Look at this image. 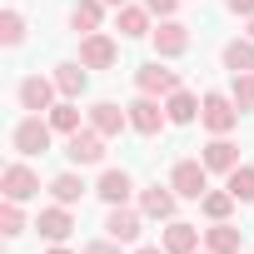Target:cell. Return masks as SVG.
Wrapping results in <instances>:
<instances>
[{
    "instance_id": "10",
    "label": "cell",
    "mask_w": 254,
    "mask_h": 254,
    "mask_svg": "<svg viewBox=\"0 0 254 254\" xmlns=\"http://www.w3.org/2000/svg\"><path fill=\"white\" fill-rule=\"evenodd\" d=\"M150 40H155V55H160V60H180V55L190 50V25H185V20H160V25L150 30Z\"/></svg>"
},
{
    "instance_id": "24",
    "label": "cell",
    "mask_w": 254,
    "mask_h": 254,
    "mask_svg": "<svg viewBox=\"0 0 254 254\" xmlns=\"http://www.w3.org/2000/svg\"><path fill=\"white\" fill-rule=\"evenodd\" d=\"M165 110H170V125H194L199 120V100L180 85L175 95H165Z\"/></svg>"
},
{
    "instance_id": "15",
    "label": "cell",
    "mask_w": 254,
    "mask_h": 254,
    "mask_svg": "<svg viewBox=\"0 0 254 254\" xmlns=\"http://www.w3.org/2000/svg\"><path fill=\"white\" fill-rule=\"evenodd\" d=\"M95 194H100L105 204H130V194H135V175H130V170H100Z\"/></svg>"
},
{
    "instance_id": "35",
    "label": "cell",
    "mask_w": 254,
    "mask_h": 254,
    "mask_svg": "<svg viewBox=\"0 0 254 254\" xmlns=\"http://www.w3.org/2000/svg\"><path fill=\"white\" fill-rule=\"evenodd\" d=\"M50 254H75V249L70 244H50Z\"/></svg>"
},
{
    "instance_id": "28",
    "label": "cell",
    "mask_w": 254,
    "mask_h": 254,
    "mask_svg": "<svg viewBox=\"0 0 254 254\" xmlns=\"http://www.w3.org/2000/svg\"><path fill=\"white\" fill-rule=\"evenodd\" d=\"M0 45L5 50H15V45H25V15L10 5V10H0Z\"/></svg>"
},
{
    "instance_id": "21",
    "label": "cell",
    "mask_w": 254,
    "mask_h": 254,
    "mask_svg": "<svg viewBox=\"0 0 254 254\" xmlns=\"http://www.w3.org/2000/svg\"><path fill=\"white\" fill-rule=\"evenodd\" d=\"M204 249H209V254H239V249H244V234H239L229 219H214V224L204 229Z\"/></svg>"
},
{
    "instance_id": "19",
    "label": "cell",
    "mask_w": 254,
    "mask_h": 254,
    "mask_svg": "<svg viewBox=\"0 0 254 254\" xmlns=\"http://www.w3.org/2000/svg\"><path fill=\"white\" fill-rule=\"evenodd\" d=\"M150 20H155V15H150L145 5H120V10H115V30H120L125 40H145V35L155 30Z\"/></svg>"
},
{
    "instance_id": "17",
    "label": "cell",
    "mask_w": 254,
    "mask_h": 254,
    "mask_svg": "<svg viewBox=\"0 0 254 254\" xmlns=\"http://www.w3.org/2000/svg\"><path fill=\"white\" fill-rule=\"evenodd\" d=\"M45 190H50V199H55V204H70V209H75V204H80L95 185H85V180H80V170H60Z\"/></svg>"
},
{
    "instance_id": "30",
    "label": "cell",
    "mask_w": 254,
    "mask_h": 254,
    "mask_svg": "<svg viewBox=\"0 0 254 254\" xmlns=\"http://www.w3.org/2000/svg\"><path fill=\"white\" fill-rule=\"evenodd\" d=\"M229 95L239 110H254V70L249 75H229Z\"/></svg>"
},
{
    "instance_id": "9",
    "label": "cell",
    "mask_w": 254,
    "mask_h": 254,
    "mask_svg": "<svg viewBox=\"0 0 254 254\" xmlns=\"http://www.w3.org/2000/svg\"><path fill=\"white\" fill-rule=\"evenodd\" d=\"M0 190H5V199L25 204V199H35V194H40V175H35L25 160H15V165H5V175H0Z\"/></svg>"
},
{
    "instance_id": "20",
    "label": "cell",
    "mask_w": 254,
    "mask_h": 254,
    "mask_svg": "<svg viewBox=\"0 0 254 254\" xmlns=\"http://www.w3.org/2000/svg\"><path fill=\"white\" fill-rule=\"evenodd\" d=\"M105 0H75V5H70V30L75 35H95L100 25H105Z\"/></svg>"
},
{
    "instance_id": "29",
    "label": "cell",
    "mask_w": 254,
    "mask_h": 254,
    "mask_svg": "<svg viewBox=\"0 0 254 254\" xmlns=\"http://www.w3.org/2000/svg\"><path fill=\"white\" fill-rule=\"evenodd\" d=\"M0 234H5V239L25 234V214H20V204H15V199H5V204H0Z\"/></svg>"
},
{
    "instance_id": "37",
    "label": "cell",
    "mask_w": 254,
    "mask_h": 254,
    "mask_svg": "<svg viewBox=\"0 0 254 254\" xmlns=\"http://www.w3.org/2000/svg\"><path fill=\"white\" fill-rule=\"evenodd\" d=\"M244 35H249V40H254V15H249V30H244Z\"/></svg>"
},
{
    "instance_id": "23",
    "label": "cell",
    "mask_w": 254,
    "mask_h": 254,
    "mask_svg": "<svg viewBox=\"0 0 254 254\" xmlns=\"http://www.w3.org/2000/svg\"><path fill=\"white\" fill-rule=\"evenodd\" d=\"M219 60H224V70H229V75H249V70H254V40H249V35L229 40Z\"/></svg>"
},
{
    "instance_id": "4",
    "label": "cell",
    "mask_w": 254,
    "mask_h": 254,
    "mask_svg": "<svg viewBox=\"0 0 254 254\" xmlns=\"http://www.w3.org/2000/svg\"><path fill=\"white\" fill-rule=\"evenodd\" d=\"M170 190L180 194V199H204L209 194V170H204V160H180L175 170H170Z\"/></svg>"
},
{
    "instance_id": "22",
    "label": "cell",
    "mask_w": 254,
    "mask_h": 254,
    "mask_svg": "<svg viewBox=\"0 0 254 254\" xmlns=\"http://www.w3.org/2000/svg\"><path fill=\"white\" fill-rule=\"evenodd\" d=\"M55 85H60V100H80L90 85V70L80 60H65V65H55Z\"/></svg>"
},
{
    "instance_id": "27",
    "label": "cell",
    "mask_w": 254,
    "mask_h": 254,
    "mask_svg": "<svg viewBox=\"0 0 254 254\" xmlns=\"http://www.w3.org/2000/svg\"><path fill=\"white\" fill-rule=\"evenodd\" d=\"M234 204H239V199H234L229 190H209V194L199 199V214L214 224V219H229V214H234Z\"/></svg>"
},
{
    "instance_id": "18",
    "label": "cell",
    "mask_w": 254,
    "mask_h": 254,
    "mask_svg": "<svg viewBox=\"0 0 254 254\" xmlns=\"http://www.w3.org/2000/svg\"><path fill=\"white\" fill-rule=\"evenodd\" d=\"M175 204H180V194H175L170 185H150V190H140V209H145V219H175Z\"/></svg>"
},
{
    "instance_id": "5",
    "label": "cell",
    "mask_w": 254,
    "mask_h": 254,
    "mask_svg": "<svg viewBox=\"0 0 254 254\" xmlns=\"http://www.w3.org/2000/svg\"><path fill=\"white\" fill-rule=\"evenodd\" d=\"M125 110H130V130H135V135H160L165 125H170V110H165V100H155V95H135Z\"/></svg>"
},
{
    "instance_id": "26",
    "label": "cell",
    "mask_w": 254,
    "mask_h": 254,
    "mask_svg": "<svg viewBox=\"0 0 254 254\" xmlns=\"http://www.w3.org/2000/svg\"><path fill=\"white\" fill-rule=\"evenodd\" d=\"M224 190L239 199V204H254V165H234L224 175Z\"/></svg>"
},
{
    "instance_id": "38",
    "label": "cell",
    "mask_w": 254,
    "mask_h": 254,
    "mask_svg": "<svg viewBox=\"0 0 254 254\" xmlns=\"http://www.w3.org/2000/svg\"><path fill=\"white\" fill-rule=\"evenodd\" d=\"M194 254H209V249H194Z\"/></svg>"
},
{
    "instance_id": "1",
    "label": "cell",
    "mask_w": 254,
    "mask_h": 254,
    "mask_svg": "<svg viewBox=\"0 0 254 254\" xmlns=\"http://www.w3.org/2000/svg\"><path fill=\"white\" fill-rule=\"evenodd\" d=\"M50 140H55V130H50V120H45V115H25V120H15V130H10V150H15L20 160L45 155Z\"/></svg>"
},
{
    "instance_id": "16",
    "label": "cell",
    "mask_w": 254,
    "mask_h": 254,
    "mask_svg": "<svg viewBox=\"0 0 254 254\" xmlns=\"http://www.w3.org/2000/svg\"><path fill=\"white\" fill-rule=\"evenodd\" d=\"M90 125H95L105 140H115L120 130H130V110H120L115 100H95L90 105Z\"/></svg>"
},
{
    "instance_id": "8",
    "label": "cell",
    "mask_w": 254,
    "mask_h": 254,
    "mask_svg": "<svg viewBox=\"0 0 254 254\" xmlns=\"http://www.w3.org/2000/svg\"><path fill=\"white\" fill-rule=\"evenodd\" d=\"M140 229H145V209L135 204H110V214H105V234L110 239H120V244H135L140 239Z\"/></svg>"
},
{
    "instance_id": "13",
    "label": "cell",
    "mask_w": 254,
    "mask_h": 254,
    "mask_svg": "<svg viewBox=\"0 0 254 254\" xmlns=\"http://www.w3.org/2000/svg\"><path fill=\"white\" fill-rule=\"evenodd\" d=\"M199 239H204V229H199V224H185V219H165V229H160L165 254H194Z\"/></svg>"
},
{
    "instance_id": "33",
    "label": "cell",
    "mask_w": 254,
    "mask_h": 254,
    "mask_svg": "<svg viewBox=\"0 0 254 254\" xmlns=\"http://www.w3.org/2000/svg\"><path fill=\"white\" fill-rule=\"evenodd\" d=\"M224 10L239 15V20H249V15H254V0H224Z\"/></svg>"
},
{
    "instance_id": "2",
    "label": "cell",
    "mask_w": 254,
    "mask_h": 254,
    "mask_svg": "<svg viewBox=\"0 0 254 254\" xmlns=\"http://www.w3.org/2000/svg\"><path fill=\"white\" fill-rule=\"evenodd\" d=\"M239 105H234V95H224V90H204L199 95V125L209 135H229L234 125H239Z\"/></svg>"
},
{
    "instance_id": "12",
    "label": "cell",
    "mask_w": 254,
    "mask_h": 254,
    "mask_svg": "<svg viewBox=\"0 0 254 254\" xmlns=\"http://www.w3.org/2000/svg\"><path fill=\"white\" fill-rule=\"evenodd\" d=\"M35 234L50 239V244H65V239L75 234V214H70V204H50V209H40V214H35Z\"/></svg>"
},
{
    "instance_id": "6",
    "label": "cell",
    "mask_w": 254,
    "mask_h": 254,
    "mask_svg": "<svg viewBox=\"0 0 254 254\" xmlns=\"http://www.w3.org/2000/svg\"><path fill=\"white\" fill-rule=\"evenodd\" d=\"M135 90H140V95L165 100V95H175V90H180V75H175V70H165V60L155 55V60H145V65L135 70Z\"/></svg>"
},
{
    "instance_id": "32",
    "label": "cell",
    "mask_w": 254,
    "mask_h": 254,
    "mask_svg": "<svg viewBox=\"0 0 254 254\" xmlns=\"http://www.w3.org/2000/svg\"><path fill=\"white\" fill-rule=\"evenodd\" d=\"M145 10H150L155 20H175V10H180V0H145Z\"/></svg>"
},
{
    "instance_id": "34",
    "label": "cell",
    "mask_w": 254,
    "mask_h": 254,
    "mask_svg": "<svg viewBox=\"0 0 254 254\" xmlns=\"http://www.w3.org/2000/svg\"><path fill=\"white\" fill-rule=\"evenodd\" d=\"M135 254H165V244H140Z\"/></svg>"
},
{
    "instance_id": "25",
    "label": "cell",
    "mask_w": 254,
    "mask_h": 254,
    "mask_svg": "<svg viewBox=\"0 0 254 254\" xmlns=\"http://www.w3.org/2000/svg\"><path fill=\"white\" fill-rule=\"evenodd\" d=\"M45 120H50L55 135H75V130H80V105H75V100H55V105L45 110Z\"/></svg>"
},
{
    "instance_id": "36",
    "label": "cell",
    "mask_w": 254,
    "mask_h": 254,
    "mask_svg": "<svg viewBox=\"0 0 254 254\" xmlns=\"http://www.w3.org/2000/svg\"><path fill=\"white\" fill-rule=\"evenodd\" d=\"M105 5H110V10H120V5H130V0H105Z\"/></svg>"
},
{
    "instance_id": "14",
    "label": "cell",
    "mask_w": 254,
    "mask_h": 254,
    "mask_svg": "<svg viewBox=\"0 0 254 254\" xmlns=\"http://www.w3.org/2000/svg\"><path fill=\"white\" fill-rule=\"evenodd\" d=\"M199 160H204L209 175H229V170L239 165V145H234L229 135H209V145L199 150Z\"/></svg>"
},
{
    "instance_id": "7",
    "label": "cell",
    "mask_w": 254,
    "mask_h": 254,
    "mask_svg": "<svg viewBox=\"0 0 254 254\" xmlns=\"http://www.w3.org/2000/svg\"><path fill=\"white\" fill-rule=\"evenodd\" d=\"M65 155H70V165H100L105 160V135L95 125H80L75 135H65Z\"/></svg>"
},
{
    "instance_id": "11",
    "label": "cell",
    "mask_w": 254,
    "mask_h": 254,
    "mask_svg": "<svg viewBox=\"0 0 254 254\" xmlns=\"http://www.w3.org/2000/svg\"><path fill=\"white\" fill-rule=\"evenodd\" d=\"M120 60V45H115V35H105V30H95V35H80V65L85 70H110Z\"/></svg>"
},
{
    "instance_id": "31",
    "label": "cell",
    "mask_w": 254,
    "mask_h": 254,
    "mask_svg": "<svg viewBox=\"0 0 254 254\" xmlns=\"http://www.w3.org/2000/svg\"><path fill=\"white\" fill-rule=\"evenodd\" d=\"M80 254H125V244L105 234V239H85V244H80Z\"/></svg>"
},
{
    "instance_id": "3",
    "label": "cell",
    "mask_w": 254,
    "mask_h": 254,
    "mask_svg": "<svg viewBox=\"0 0 254 254\" xmlns=\"http://www.w3.org/2000/svg\"><path fill=\"white\" fill-rule=\"evenodd\" d=\"M55 95H60L55 75H25V80L15 85V100H20L25 115H45V110L55 105Z\"/></svg>"
}]
</instances>
